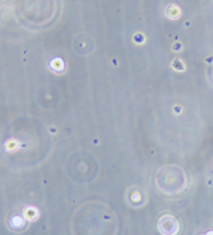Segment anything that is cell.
Segmentation results:
<instances>
[{"mask_svg": "<svg viewBox=\"0 0 213 235\" xmlns=\"http://www.w3.org/2000/svg\"><path fill=\"white\" fill-rule=\"evenodd\" d=\"M167 15L171 17V19H176V17L180 16V9H179L176 5L171 4V5L167 8Z\"/></svg>", "mask_w": 213, "mask_h": 235, "instance_id": "obj_1", "label": "cell"}]
</instances>
